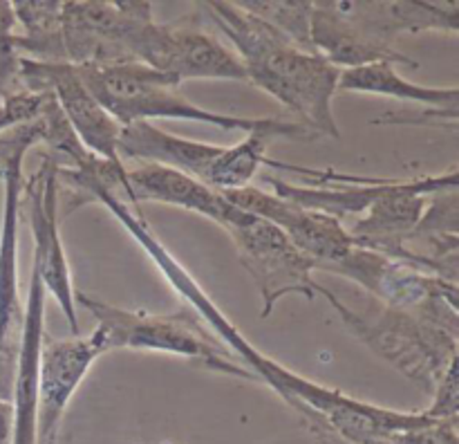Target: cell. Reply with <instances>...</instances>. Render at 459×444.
Listing matches in <instances>:
<instances>
[{
	"mask_svg": "<svg viewBox=\"0 0 459 444\" xmlns=\"http://www.w3.org/2000/svg\"><path fill=\"white\" fill-rule=\"evenodd\" d=\"M459 361L451 363L444 377L439 379L437 388L433 390V402L426 408L435 420H455L459 417Z\"/></svg>",
	"mask_w": 459,
	"mask_h": 444,
	"instance_id": "cell-24",
	"label": "cell"
},
{
	"mask_svg": "<svg viewBox=\"0 0 459 444\" xmlns=\"http://www.w3.org/2000/svg\"><path fill=\"white\" fill-rule=\"evenodd\" d=\"M151 18L148 0H67L61 4L58 58L76 67L134 63V36Z\"/></svg>",
	"mask_w": 459,
	"mask_h": 444,
	"instance_id": "cell-7",
	"label": "cell"
},
{
	"mask_svg": "<svg viewBox=\"0 0 459 444\" xmlns=\"http://www.w3.org/2000/svg\"><path fill=\"white\" fill-rule=\"evenodd\" d=\"M18 21L13 13L12 3L0 0V90L4 94L13 92V85H18V61L21 54L16 49Z\"/></svg>",
	"mask_w": 459,
	"mask_h": 444,
	"instance_id": "cell-21",
	"label": "cell"
},
{
	"mask_svg": "<svg viewBox=\"0 0 459 444\" xmlns=\"http://www.w3.org/2000/svg\"><path fill=\"white\" fill-rule=\"evenodd\" d=\"M117 152H119V160L126 157L142 164H160L182 170L215 191L227 188L229 146L178 137V135L157 128L155 124L134 121V124L121 126Z\"/></svg>",
	"mask_w": 459,
	"mask_h": 444,
	"instance_id": "cell-15",
	"label": "cell"
},
{
	"mask_svg": "<svg viewBox=\"0 0 459 444\" xmlns=\"http://www.w3.org/2000/svg\"><path fill=\"white\" fill-rule=\"evenodd\" d=\"M110 353L103 327L88 336L49 339L45 335L39 359V408H36V444H56L65 408L99 357Z\"/></svg>",
	"mask_w": 459,
	"mask_h": 444,
	"instance_id": "cell-13",
	"label": "cell"
},
{
	"mask_svg": "<svg viewBox=\"0 0 459 444\" xmlns=\"http://www.w3.org/2000/svg\"><path fill=\"white\" fill-rule=\"evenodd\" d=\"M76 70L94 99L121 126L134 124V121L152 124V119H179L215 126L220 130H242L249 135L255 130L281 128L290 124V119H281V117H236L227 112L206 110L179 92L178 81L142 63L76 67Z\"/></svg>",
	"mask_w": 459,
	"mask_h": 444,
	"instance_id": "cell-4",
	"label": "cell"
},
{
	"mask_svg": "<svg viewBox=\"0 0 459 444\" xmlns=\"http://www.w3.org/2000/svg\"><path fill=\"white\" fill-rule=\"evenodd\" d=\"M339 92H363L377 97L399 99L426 108H459V88H430L412 83L397 72L394 63H372V65L341 70Z\"/></svg>",
	"mask_w": 459,
	"mask_h": 444,
	"instance_id": "cell-19",
	"label": "cell"
},
{
	"mask_svg": "<svg viewBox=\"0 0 459 444\" xmlns=\"http://www.w3.org/2000/svg\"><path fill=\"white\" fill-rule=\"evenodd\" d=\"M381 444H459V417L430 420L415 429L402 431Z\"/></svg>",
	"mask_w": 459,
	"mask_h": 444,
	"instance_id": "cell-23",
	"label": "cell"
},
{
	"mask_svg": "<svg viewBox=\"0 0 459 444\" xmlns=\"http://www.w3.org/2000/svg\"><path fill=\"white\" fill-rule=\"evenodd\" d=\"M197 7L231 40L233 54L245 67L247 83L272 94L287 112L299 117V124L307 126L318 137H341L332 112L341 70L318 54L296 48L281 31L238 3L211 0L197 3Z\"/></svg>",
	"mask_w": 459,
	"mask_h": 444,
	"instance_id": "cell-2",
	"label": "cell"
},
{
	"mask_svg": "<svg viewBox=\"0 0 459 444\" xmlns=\"http://www.w3.org/2000/svg\"><path fill=\"white\" fill-rule=\"evenodd\" d=\"M357 339L375 350L384 361L433 395L451 363L459 361V318H446L426 309L390 308L361 292L357 299H341L321 287V294Z\"/></svg>",
	"mask_w": 459,
	"mask_h": 444,
	"instance_id": "cell-3",
	"label": "cell"
},
{
	"mask_svg": "<svg viewBox=\"0 0 459 444\" xmlns=\"http://www.w3.org/2000/svg\"><path fill=\"white\" fill-rule=\"evenodd\" d=\"M290 39L296 48L314 52L309 25H312V0H245L238 3Z\"/></svg>",
	"mask_w": 459,
	"mask_h": 444,
	"instance_id": "cell-20",
	"label": "cell"
},
{
	"mask_svg": "<svg viewBox=\"0 0 459 444\" xmlns=\"http://www.w3.org/2000/svg\"><path fill=\"white\" fill-rule=\"evenodd\" d=\"M164 444H170V442H164Z\"/></svg>",
	"mask_w": 459,
	"mask_h": 444,
	"instance_id": "cell-28",
	"label": "cell"
},
{
	"mask_svg": "<svg viewBox=\"0 0 459 444\" xmlns=\"http://www.w3.org/2000/svg\"><path fill=\"white\" fill-rule=\"evenodd\" d=\"M134 63L178 81L227 79L247 81L245 67L231 48L204 30L197 16L184 21L143 22L133 45Z\"/></svg>",
	"mask_w": 459,
	"mask_h": 444,
	"instance_id": "cell-8",
	"label": "cell"
},
{
	"mask_svg": "<svg viewBox=\"0 0 459 444\" xmlns=\"http://www.w3.org/2000/svg\"><path fill=\"white\" fill-rule=\"evenodd\" d=\"M16 81L21 90L52 94L85 151L101 160L121 164L117 152L121 124L94 99L74 65L21 58Z\"/></svg>",
	"mask_w": 459,
	"mask_h": 444,
	"instance_id": "cell-12",
	"label": "cell"
},
{
	"mask_svg": "<svg viewBox=\"0 0 459 444\" xmlns=\"http://www.w3.org/2000/svg\"><path fill=\"white\" fill-rule=\"evenodd\" d=\"M43 142V121L0 135V179H3V215H0V399L12 402L21 350L25 303L18 287V220L21 193L25 182V155L31 146Z\"/></svg>",
	"mask_w": 459,
	"mask_h": 444,
	"instance_id": "cell-6",
	"label": "cell"
},
{
	"mask_svg": "<svg viewBox=\"0 0 459 444\" xmlns=\"http://www.w3.org/2000/svg\"><path fill=\"white\" fill-rule=\"evenodd\" d=\"M21 211L27 213L31 238H34L31 269L39 274L45 292L56 300L67 326L76 335L79 332L76 290L72 285L70 265L58 231V160L49 152L40 160L39 169L22 182Z\"/></svg>",
	"mask_w": 459,
	"mask_h": 444,
	"instance_id": "cell-10",
	"label": "cell"
},
{
	"mask_svg": "<svg viewBox=\"0 0 459 444\" xmlns=\"http://www.w3.org/2000/svg\"><path fill=\"white\" fill-rule=\"evenodd\" d=\"M314 52L325 58L336 70L372 65V63H394V65L420 67V63L402 54L377 45L357 30L352 21L339 9L336 0L312 3V25H309Z\"/></svg>",
	"mask_w": 459,
	"mask_h": 444,
	"instance_id": "cell-18",
	"label": "cell"
},
{
	"mask_svg": "<svg viewBox=\"0 0 459 444\" xmlns=\"http://www.w3.org/2000/svg\"><path fill=\"white\" fill-rule=\"evenodd\" d=\"M76 308H83L97 318L110 341V350H143V353H164L193 359L204 368L238 379L258 377L242 366L240 359L206 330V323L193 309H178L173 314H151L143 309H124L117 305L99 300L94 296L76 292Z\"/></svg>",
	"mask_w": 459,
	"mask_h": 444,
	"instance_id": "cell-5",
	"label": "cell"
},
{
	"mask_svg": "<svg viewBox=\"0 0 459 444\" xmlns=\"http://www.w3.org/2000/svg\"><path fill=\"white\" fill-rule=\"evenodd\" d=\"M30 294L25 300L21 350L12 393V444H36V408H39V359L45 339V292L39 274L31 269Z\"/></svg>",
	"mask_w": 459,
	"mask_h": 444,
	"instance_id": "cell-17",
	"label": "cell"
},
{
	"mask_svg": "<svg viewBox=\"0 0 459 444\" xmlns=\"http://www.w3.org/2000/svg\"><path fill=\"white\" fill-rule=\"evenodd\" d=\"M318 438V442L321 444H345V442H341V440H336L334 435H330V433H325V431H316V433H314Z\"/></svg>",
	"mask_w": 459,
	"mask_h": 444,
	"instance_id": "cell-26",
	"label": "cell"
},
{
	"mask_svg": "<svg viewBox=\"0 0 459 444\" xmlns=\"http://www.w3.org/2000/svg\"><path fill=\"white\" fill-rule=\"evenodd\" d=\"M110 164L112 161L97 160L90 166H85L83 170H70L61 169L58 166V182H65L67 187H72L76 191V200L81 202H99L101 206H106L117 220H119L121 227L134 238L139 247L148 254V258L157 265V269L161 272V276L170 283L175 292L186 300L193 308V312L206 323V327L215 332L220 341L240 359L242 363H247L251 372L258 377V381H264L287 406L294 408L299 413V417L305 415H316L318 424L325 426L327 431H341L348 429L363 411V399L350 397L343 390L332 388V386L318 384V381L307 379V377L299 375V372L290 370L287 366L278 363L276 359L267 357L264 353H260L240 330L231 323V318L222 312V309L215 305V300L211 299L209 292H204V287L195 281L191 272L170 254L169 247L157 238V233L148 227L146 218H143L142 211H134L133 205L124 200L117 191L110 188Z\"/></svg>",
	"mask_w": 459,
	"mask_h": 444,
	"instance_id": "cell-1",
	"label": "cell"
},
{
	"mask_svg": "<svg viewBox=\"0 0 459 444\" xmlns=\"http://www.w3.org/2000/svg\"><path fill=\"white\" fill-rule=\"evenodd\" d=\"M0 444H12V402L0 399Z\"/></svg>",
	"mask_w": 459,
	"mask_h": 444,
	"instance_id": "cell-25",
	"label": "cell"
},
{
	"mask_svg": "<svg viewBox=\"0 0 459 444\" xmlns=\"http://www.w3.org/2000/svg\"><path fill=\"white\" fill-rule=\"evenodd\" d=\"M4 97V92H3V90H0V99H3Z\"/></svg>",
	"mask_w": 459,
	"mask_h": 444,
	"instance_id": "cell-27",
	"label": "cell"
},
{
	"mask_svg": "<svg viewBox=\"0 0 459 444\" xmlns=\"http://www.w3.org/2000/svg\"><path fill=\"white\" fill-rule=\"evenodd\" d=\"M227 233L236 245L238 260L260 292V318H267L278 300L290 294H303L305 299L321 294L323 285L314 278L316 260L303 254L272 222L251 215L245 224L229 229Z\"/></svg>",
	"mask_w": 459,
	"mask_h": 444,
	"instance_id": "cell-9",
	"label": "cell"
},
{
	"mask_svg": "<svg viewBox=\"0 0 459 444\" xmlns=\"http://www.w3.org/2000/svg\"><path fill=\"white\" fill-rule=\"evenodd\" d=\"M128 205L133 202H161V205L179 206L184 211H193L204 215L211 222L222 227L224 231L240 227L251 213L233 205L222 191L206 187L200 179L169 169L160 164H139L137 169H126V197Z\"/></svg>",
	"mask_w": 459,
	"mask_h": 444,
	"instance_id": "cell-16",
	"label": "cell"
},
{
	"mask_svg": "<svg viewBox=\"0 0 459 444\" xmlns=\"http://www.w3.org/2000/svg\"><path fill=\"white\" fill-rule=\"evenodd\" d=\"M224 196L247 213L267 220L281 229L303 254L316 260L318 269L332 272L354 249L352 236L345 224L321 211L303 209L258 187L227 191Z\"/></svg>",
	"mask_w": 459,
	"mask_h": 444,
	"instance_id": "cell-14",
	"label": "cell"
},
{
	"mask_svg": "<svg viewBox=\"0 0 459 444\" xmlns=\"http://www.w3.org/2000/svg\"><path fill=\"white\" fill-rule=\"evenodd\" d=\"M48 92H30V90H13L0 99V135L39 119L43 112Z\"/></svg>",
	"mask_w": 459,
	"mask_h": 444,
	"instance_id": "cell-22",
	"label": "cell"
},
{
	"mask_svg": "<svg viewBox=\"0 0 459 444\" xmlns=\"http://www.w3.org/2000/svg\"><path fill=\"white\" fill-rule=\"evenodd\" d=\"M332 272L350 278L361 292L390 308L426 309L439 317L459 318L457 283L388 258L379 251L354 247Z\"/></svg>",
	"mask_w": 459,
	"mask_h": 444,
	"instance_id": "cell-11",
	"label": "cell"
}]
</instances>
